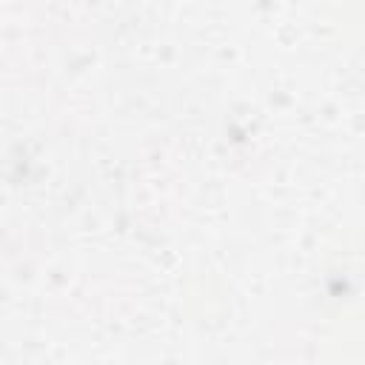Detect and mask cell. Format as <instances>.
Wrapping results in <instances>:
<instances>
[]
</instances>
